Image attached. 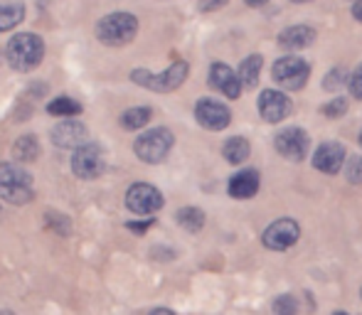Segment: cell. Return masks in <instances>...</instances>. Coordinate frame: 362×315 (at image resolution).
I'll return each instance as SVG.
<instances>
[{
	"instance_id": "1",
	"label": "cell",
	"mask_w": 362,
	"mask_h": 315,
	"mask_svg": "<svg viewBox=\"0 0 362 315\" xmlns=\"http://www.w3.org/2000/svg\"><path fill=\"white\" fill-rule=\"evenodd\" d=\"M5 54H8V62L13 69H18V72H33L35 67H40V62L45 57V42L35 32H20L8 42Z\"/></svg>"
},
{
	"instance_id": "2",
	"label": "cell",
	"mask_w": 362,
	"mask_h": 315,
	"mask_svg": "<svg viewBox=\"0 0 362 315\" xmlns=\"http://www.w3.org/2000/svg\"><path fill=\"white\" fill-rule=\"evenodd\" d=\"M139 35V18L131 13H109L96 23V37L106 47H124Z\"/></svg>"
},
{
	"instance_id": "3",
	"label": "cell",
	"mask_w": 362,
	"mask_h": 315,
	"mask_svg": "<svg viewBox=\"0 0 362 315\" xmlns=\"http://www.w3.org/2000/svg\"><path fill=\"white\" fill-rule=\"evenodd\" d=\"M33 177L18 162H0V197L10 205H28L33 200Z\"/></svg>"
},
{
	"instance_id": "4",
	"label": "cell",
	"mask_w": 362,
	"mask_h": 315,
	"mask_svg": "<svg viewBox=\"0 0 362 315\" xmlns=\"http://www.w3.org/2000/svg\"><path fill=\"white\" fill-rule=\"evenodd\" d=\"M187 72H190L187 62L177 59V62H173L170 67L160 74H153V72H148V69H134V72H131V81L144 86V89L158 91V94H168V91H175L177 86H182V81L187 79Z\"/></svg>"
},
{
	"instance_id": "5",
	"label": "cell",
	"mask_w": 362,
	"mask_h": 315,
	"mask_svg": "<svg viewBox=\"0 0 362 315\" xmlns=\"http://www.w3.org/2000/svg\"><path fill=\"white\" fill-rule=\"evenodd\" d=\"M175 145V136L170 129H151L146 133H141L134 141V153L139 155V160L148 162V165H158L168 158V153Z\"/></svg>"
},
{
	"instance_id": "6",
	"label": "cell",
	"mask_w": 362,
	"mask_h": 315,
	"mask_svg": "<svg viewBox=\"0 0 362 315\" xmlns=\"http://www.w3.org/2000/svg\"><path fill=\"white\" fill-rule=\"evenodd\" d=\"M272 77L276 81L281 89L286 91H300L305 84H308V77H310V64L300 57H281L274 62L272 67Z\"/></svg>"
},
{
	"instance_id": "7",
	"label": "cell",
	"mask_w": 362,
	"mask_h": 315,
	"mask_svg": "<svg viewBox=\"0 0 362 315\" xmlns=\"http://www.w3.org/2000/svg\"><path fill=\"white\" fill-rule=\"evenodd\" d=\"M72 170L81 180H96L104 175L106 170V158L99 143H84L74 150L72 158Z\"/></svg>"
},
{
	"instance_id": "8",
	"label": "cell",
	"mask_w": 362,
	"mask_h": 315,
	"mask_svg": "<svg viewBox=\"0 0 362 315\" xmlns=\"http://www.w3.org/2000/svg\"><path fill=\"white\" fill-rule=\"evenodd\" d=\"M163 205H165L163 192L158 187L148 185V182H136L126 190V207L134 215H156Z\"/></svg>"
},
{
	"instance_id": "9",
	"label": "cell",
	"mask_w": 362,
	"mask_h": 315,
	"mask_svg": "<svg viewBox=\"0 0 362 315\" xmlns=\"http://www.w3.org/2000/svg\"><path fill=\"white\" fill-rule=\"evenodd\" d=\"M274 148L281 153V158H286L291 162H298L308 155V148H310V138L303 129L298 126H288V129L279 131L274 136Z\"/></svg>"
},
{
	"instance_id": "10",
	"label": "cell",
	"mask_w": 362,
	"mask_h": 315,
	"mask_svg": "<svg viewBox=\"0 0 362 315\" xmlns=\"http://www.w3.org/2000/svg\"><path fill=\"white\" fill-rule=\"evenodd\" d=\"M300 239V227L296 220L291 217H281V220L272 222V225L264 230L262 234V244L272 251H286L288 246H293Z\"/></svg>"
},
{
	"instance_id": "11",
	"label": "cell",
	"mask_w": 362,
	"mask_h": 315,
	"mask_svg": "<svg viewBox=\"0 0 362 315\" xmlns=\"http://www.w3.org/2000/svg\"><path fill=\"white\" fill-rule=\"evenodd\" d=\"M257 109H259V116H262L267 124H281L284 119L291 116L293 104H291V99L284 94V91L264 89L262 94H259Z\"/></svg>"
},
{
	"instance_id": "12",
	"label": "cell",
	"mask_w": 362,
	"mask_h": 315,
	"mask_svg": "<svg viewBox=\"0 0 362 315\" xmlns=\"http://www.w3.org/2000/svg\"><path fill=\"white\" fill-rule=\"evenodd\" d=\"M195 119L207 131H224L232 124V111L217 99H200L195 104Z\"/></svg>"
},
{
	"instance_id": "13",
	"label": "cell",
	"mask_w": 362,
	"mask_h": 315,
	"mask_svg": "<svg viewBox=\"0 0 362 315\" xmlns=\"http://www.w3.org/2000/svg\"><path fill=\"white\" fill-rule=\"evenodd\" d=\"M345 160H348V150L343 143H335V141L320 143L313 153V167L325 175H338Z\"/></svg>"
},
{
	"instance_id": "14",
	"label": "cell",
	"mask_w": 362,
	"mask_h": 315,
	"mask_svg": "<svg viewBox=\"0 0 362 315\" xmlns=\"http://www.w3.org/2000/svg\"><path fill=\"white\" fill-rule=\"evenodd\" d=\"M52 143L59 145V148H79V145L89 143V131L81 121L76 119H67L62 124H57L52 129Z\"/></svg>"
},
{
	"instance_id": "15",
	"label": "cell",
	"mask_w": 362,
	"mask_h": 315,
	"mask_svg": "<svg viewBox=\"0 0 362 315\" xmlns=\"http://www.w3.org/2000/svg\"><path fill=\"white\" fill-rule=\"evenodd\" d=\"M210 84L215 86L217 91H222L227 99H239V94H242V79H239V72H234L229 64H222V62L212 64Z\"/></svg>"
},
{
	"instance_id": "16",
	"label": "cell",
	"mask_w": 362,
	"mask_h": 315,
	"mask_svg": "<svg viewBox=\"0 0 362 315\" xmlns=\"http://www.w3.org/2000/svg\"><path fill=\"white\" fill-rule=\"evenodd\" d=\"M259 187H262L259 172L254 170V167H247V170L234 172V175L229 177L227 192H229V197H234V200H252V197L259 192Z\"/></svg>"
},
{
	"instance_id": "17",
	"label": "cell",
	"mask_w": 362,
	"mask_h": 315,
	"mask_svg": "<svg viewBox=\"0 0 362 315\" xmlns=\"http://www.w3.org/2000/svg\"><path fill=\"white\" fill-rule=\"evenodd\" d=\"M315 37H318V32L310 25H293V28H286L279 35V44L288 52H300V49L310 47Z\"/></svg>"
},
{
	"instance_id": "18",
	"label": "cell",
	"mask_w": 362,
	"mask_h": 315,
	"mask_svg": "<svg viewBox=\"0 0 362 315\" xmlns=\"http://www.w3.org/2000/svg\"><path fill=\"white\" fill-rule=\"evenodd\" d=\"M222 155L227 158V162H232V165H242V162L252 155V145H249V141L244 138V136H232V138L224 141Z\"/></svg>"
},
{
	"instance_id": "19",
	"label": "cell",
	"mask_w": 362,
	"mask_h": 315,
	"mask_svg": "<svg viewBox=\"0 0 362 315\" xmlns=\"http://www.w3.org/2000/svg\"><path fill=\"white\" fill-rule=\"evenodd\" d=\"M262 67H264L262 54H249L247 59H242V64H239V79H242L244 89H254V86L259 84Z\"/></svg>"
},
{
	"instance_id": "20",
	"label": "cell",
	"mask_w": 362,
	"mask_h": 315,
	"mask_svg": "<svg viewBox=\"0 0 362 315\" xmlns=\"http://www.w3.org/2000/svg\"><path fill=\"white\" fill-rule=\"evenodd\" d=\"M25 20V5L18 0L10 3H0V32H8L15 25H20Z\"/></svg>"
},
{
	"instance_id": "21",
	"label": "cell",
	"mask_w": 362,
	"mask_h": 315,
	"mask_svg": "<svg viewBox=\"0 0 362 315\" xmlns=\"http://www.w3.org/2000/svg\"><path fill=\"white\" fill-rule=\"evenodd\" d=\"M13 155L20 162H33L40 158V141L37 136H20L13 145Z\"/></svg>"
},
{
	"instance_id": "22",
	"label": "cell",
	"mask_w": 362,
	"mask_h": 315,
	"mask_svg": "<svg viewBox=\"0 0 362 315\" xmlns=\"http://www.w3.org/2000/svg\"><path fill=\"white\" fill-rule=\"evenodd\" d=\"M47 114L57 116V119H74L81 114V104L74 101L72 96H57L47 104Z\"/></svg>"
},
{
	"instance_id": "23",
	"label": "cell",
	"mask_w": 362,
	"mask_h": 315,
	"mask_svg": "<svg viewBox=\"0 0 362 315\" xmlns=\"http://www.w3.org/2000/svg\"><path fill=\"white\" fill-rule=\"evenodd\" d=\"M153 119V111L148 109V106H134V109H126L124 114H121V126H124L126 131H139L148 126V121Z\"/></svg>"
},
{
	"instance_id": "24",
	"label": "cell",
	"mask_w": 362,
	"mask_h": 315,
	"mask_svg": "<svg viewBox=\"0 0 362 315\" xmlns=\"http://www.w3.org/2000/svg\"><path fill=\"white\" fill-rule=\"evenodd\" d=\"M175 220L182 230H187V232L195 234V232H200L202 227H205V212L197 210V207H182V210H177Z\"/></svg>"
},
{
	"instance_id": "25",
	"label": "cell",
	"mask_w": 362,
	"mask_h": 315,
	"mask_svg": "<svg viewBox=\"0 0 362 315\" xmlns=\"http://www.w3.org/2000/svg\"><path fill=\"white\" fill-rule=\"evenodd\" d=\"M348 72L343 67H333L328 74H325V81H323V89L325 91H340V86L348 84Z\"/></svg>"
},
{
	"instance_id": "26",
	"label": "cell",
	"mask_w": 362,
	"mask_h": 315,
	"mask_svg": "<svg viewBox=\"0 0 362 315\" xmlns=\"http://www.w3.org/2000/svg\"><path fill=\"white\" fill-rule=\"evenodd\" d=\"M272 311L276 315H293L298 311V301H296V296H291V293H284V296H279L276 301L272 303Z\"/></svg>"
},
{
	"instance_id": "27",
	"label": "cell",
	"mask_w": 362,
	"mask_h": 315,
	"mask_svg": "<svg viewBox=\"0 0 362 315\" xmlns=\"http://www.w3.org/2000/svg\"><path fill=\"white\" fill-rule=\"evenodd\" d=\"M348 109H350L348 99H343V96H338V99H330L328 104H325L320 111H323L325 119H340V116L348 114Z\"/></svg>"
},
{
	"instance_id": "28",
	"label": "cell",
	"mask_w": 362,
	"mask_h": 315,
	"mask_svg": "<svg viewBox=\"0 0 362 315\" xmlns=\"http://www.w3.org/2000/svg\"><path fill=\"white\" fill-rule=\"evenodd\" d=\"M345 177H348L350 185H362V158L350 155L348 165H345Z\"/></svg>"
},
{
	"instance_id": "29",
	"label": "cell",
	"mask_w": 362,
	"mask_h": 315,
	"mask_svg": "<svg viewBox=\"0 0 362 315\" xmlns=\"http://www.w3.org/2000/svg\"><path fill=\"white\" fill-rule=\"evenodd\" d=\"M348 89H350V94H353V99H360L362 101V62L358 64V67H355V72L350 74Z\"/></svg>"
},
{
	"instance_id": "30",
	"label": "cell",
	"mask_w": 362,
	"mask_h": 315,
	"mask_svg": "<svg viewBox=\"0 0 362 315\" xmlns=\"http://www.w3.org/2000/svg\"><path fill=\"white\" fill-rule=\"evenodd\" d=\"M153 225H156V220H153V217H148L146 222H129V225H126V230H131V232H134V234L144 237Z\"/></svg>"
},
{
	"instance_id": "31",
	"label": "cell",
	"mask_w": 362,
	"mask_h": 315,
	"mask_svg": "<svg viewBox=\"0 0 362 315\" xmlns=\"http://www.w3.org/2000/svg\"><path fill=\"white\" fill-rule=\"evenodd\" d=\"M227 3H229V0H200V3H197V8H200L202 13H215V10H222Z\"/></svg>"
},
{
	"instance_id": "32",
	"label": "cell",
	"mask_w": 362,
	"mask_h": 315,
	"mask_svg": "<svg viewBox=\"0 0 362 315\" xmlns=\"http://www.w3.org/2000/svg\"><path fill=\"white\" fill-rule=\"evenodd\" d=\"M353 18L358 20V23H362V0H355L353 3Z\"/></svg>"
},
{
	"instance_id": "33",
	"label": "cell",
	"mask_w": 362,
	"mask_h": 315,
	"mask_svg": "<svg viewBox=\"0 0 362 315\" xmlns=\"http://www.w3.org/2000/svg\"><path fill=\"white\" fill-rule=\"evenodd\" d=\"M244 3H247L249 8H262V5H267L269 0H244Z\"/></svg>"
},
{
	"instance_id": "34",
	"label": "cell",
	"mask_w": 362,
	"mask_h": 315,
	"mask_svg": "<svg viewBox=\"0 0 362 315\" xmlns=\"http://www.w3.org/2000/svg\"><path fill=\"white\" fill-rule=\"evenodd\" d=\"M291 3H310V0H291Z\"/></svg>"
},
{
	"instance_id": "35",
	"label": "cell",
	"mask_w": 362,
	"mask_h": 315,
	"mask_svg": "<svg viewBox=\"0 0 362 315\" xmlns=\"http://www.w3.org/2000/svg\"><path fill=\"white\" fill-rule=\"evenodd\" d=\"M358 141H360V145H362V131H360V138Z\"/></svg>"
},
{
	"instance_id": "36",
	"label": "cell",
	"mask_w": 362,
	"mask_h": 315,
	"mask_svg": "<svg viewBox=\"0 0 362 315\" xmlns=\"http://www.w3.org/2000/svg\"><path fill=\"white\" fill-rule=\"evenodd\" d=\"M360 298H362V288H360Z\"/></svg>"
},
{
	"instance_id": "37",
	"label": "cell",
	"mask_w": 362,
	"mask_h": 315,
	"mask_svg": "<svg viewBox=\"0 0 362 315\" xmlns=\"http://www.w3.org/2000/svg\"><path fill=\"white\" fill-rule=\"evenodd\" d=\"M353 3H355V0H353Z\"/></svg>"
}]
</instances>
